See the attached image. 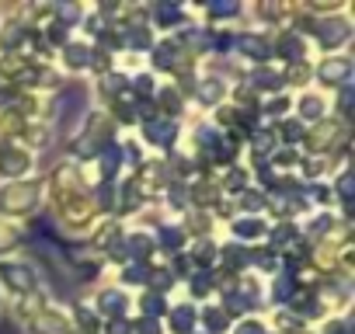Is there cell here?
Instances as JSON below:
<instances>
[{
	"label": "cell",
	"instance_id": "cell-36",
	"mask_svg": "<svg viewBox=\"0 0 355 334\" xmlns=\"http://www.w3.org/2000/svg\"><path fill=\"white\" fill-rule=\"evenodd\" d=\"M300 132H303V129H300L293 118H289V122H282V136H286V143H296V136H300Z\"/></svg>",
	"mask_w": 355,
	"mask_h": 334
},
{
	"label": "cell",
	"instance_id": "cell-19",
	"mask_svg": "<svg viewBox=\"0 0 355 334\" xmlns=\"http://www.w3.org/2000/svg\"><path fill=\"white\" fill-rule=\"evenodd\" d=\"M122 46H129V49H150V28L146 25H125L122 28Z\"/></svg>",
	"mask_w": 355,
	"mask_h": 334
},
{
	"label": "cell",
	"instance_id": "cell-27",
	"mask_svg": "<svg viewBox=\"0 0 355 334\" xmlns=\"http://www.w3.org/2000/svg\"><path fill=\"white\" fill-rule=\"evenodd\" d=\"M25 42V28H18V25H8V32H4V39H0V49L4 53H11L15 46H21Z\"/></svg>",
	"mask_w": 355,
	"mask_h": 334
},
{
	"label": "cell",
	"instance_id": "cell-7",
	"mask_svg": "<svg viewBox=\"0 0 355 334\" xmlns=\"http://www.w3.org/2000/svg\"><path fill=\"white\" fill-rule=\"evenodd\" d=\"M28 167H32V153L21 150V146H8L4 153H0V178H18L28 175Z\"/></svg>",
	"mask_w": 355,
	"mask_h": 334
},
{
	"label": "cell",
	"instance_id": "cell-31",
	"mask_svg": "<svg viewBox=\"0 0 355 334\" xmlns=\"http://www.w3.org/2000/svg\"><path fill=\"white\" fill-rule=\"evenodd\" d=\"M15 244H18V230H15V227H8V223H0V254L11 251Z\"/></svg>",
	"mask_w": 355,
	"mask_h": 334
},
{
	"label": "cell",
	"instance_id": "cell-21",
	"mask_svg": "<svg viewBox=\"0 0 355 334\" xmlns=\"http://www.w3.org/2000/svg\"><path fill=\"white\" fill-rule=\"evenodd\" d=\"M202 324H206V331H209V334H223V331L230 327V317H227V310H223V306H220V310H216V306H209V310L202 313Z\"/></svg>",
	"mask_w": 355,
	"mask_h": 334
},
{
	"label": "cell",
	"instance_id": "cell-15",
	"mask_svg": "<svg viewBox=\"0 0 355 334\" xmlns=\"http://www.w3.org/2000/svg\"><path fill=\"white\" fill-rule=\"evenodd\" d=\"M119 167H122V150H119V143L101 146V157H98V175H101V182H112V178L119 175Z\"/></svg>",
	"mask_w": 355,
	"mask_h": 334
},
{
	"label": "cell",
	"instance_id": "cell-11",
	"mask_svg": "<svg viewBox=\"0 0 355 334\" xmlns=\"http://www.w3.org/2000/svg\"><path fill=\"white\" fill-rule=\"evenodd\" d=\"M192 91H196V98H199L206 108H213V105H220V101L227 98V80H223V77H202Z\"/></svg>",
	"mask_w": 355,
	"mask_h": 334
},
{
	"label": "cell",
	"instance_id": "cell-22",
	"mask_svg": "<svg viewBox=\"0 0 355 334\" xmlns=\"http://www.w3.org/2000/svg\"><path fill=\"white\" fill-rule=\"evenodd\" d=\"M157 240H160L167 251H178V247H182V240H185V230L174 227V223H164V227L157 230Z\"/></svg>",
	"mask_w": 355,
	"mask_h": 334
},
{
	"label": "cell",
	"instance_id": "cell-18",
	"mask_svg": "<svg viewBox=\"0 0 355 334\" xmlns=\"http://www.w3.org/2000/svg\"><path fill=\"white\" fill-rule=\"evenodd\" d=\"M275 49H279V56L282 60H293V63H303V39H300V32H286L279 42H275Z\"/></svg>",
	"mask_w": 355,
	"mask_h": 334
},
{
	"label": "cell",
	"instance_id": "cell-8",
	"mask_svg": "<svg viewBox=\"0 0 355 334\" xmlns=\"http://www.w3.org/2000/svg\"><path fill=\"white\" fill-rule=\"evenodd\" d=\"M167 324H171V334H192L199 324V310L192 303H178L167 310Z\"/></svg>",
	"mask_w": 355,
	"mask_h": 334
},
{
	"label": "cell",
	"instance_id": "cell-35",
	"mask_svg": "<svg viewBox=\"0 0 355 334\" xmlns=\"http://www.w3.org/2000/svg\"><path fill=\"white\" fill-rule=\"evenodd\" d=\"M136 331H139V334H164L160 320H153V317H143V320L136 324Z\"/></svg>",
	"mask_w": 355,
	"mask_h": 334
},
{
	"label": "cell",
	"instance_id": "cell-20",
	"mask_svg": "<svg viewBox=\"0 0 355 334\" xmlns=\"http://www.w3.org/2000/svg\"><path fill=\"white\" fill-rule=\"evenodd\" d=\"M150 265L146 261H132L122 268V285H150Z\"/></svg>",
	"mask_w": 355,
	"mask_h": 334
},
{
	"label": "cell",
	"instance_id": "cell-25",
	"mask_svg": "<svg viewBox=\"0 0 355 334\" xmlns=\"http://www.w3.org/2000/svg\"><path fill=\"white\" fill-rule=\"evenodd\" d=\"M160 313H167V306H164V292H146L143 296V317H153V320H160Z\"/></svg>",
	"mask_w": 355,
	"mask_h": 334
},
{
	"label": "cell",
	"instance_id": "cell-24",
	"mask_svg": "<svg viewBox=\"0 0 355 334\" xmlns=\"http://www.w3.org/2000/svg\"><path fill=\"white\" fill-rule=\"evenodd\" d=\"M157 244H153V237L150 234H132L129 237V254L136 258V261H143V258H150V251H153Z\"/></svg>",
	"mask_w": 355,
	"mask_h": 334
},
{
	"label": "cell",
	"instance_id": "cell-30",
	"mask_svg": "<svg viewBox=\"0 0 355 334\" xmlns=\"http://www.w3.org/2000/svg\"><path fill=\"white\" fill-rule=\"evenodd\" d=\"M206 15H209L213 21H227V18H237V15H241V8H237V4H213Z\"/></svg>",
	"mask_w": 355,
	"mask_h": 334
},
{
	"label": "cell",
	"instance_id": "cell-12",
	"mask_svg": "<svg viewBox=\"0 0 355 334\" xmlns=\"http://www.w3.org/2000/svg\"><path fill=\"white\" fill-rule=\"evenodd\" d=\"M150 63H153L157 70H178V67H182V46H178L174 39H167V42L153 46Z\"/></svg>",
	"mask_w": 355,
	"mask_h": 334
},
{
	"label": "cell",
	"instance_id": "cell-6",
	"mask_svg": "<svg viewBox=\"0 0 355 334\" xmlns=\"http://www.w3.org/2000/svg\"><path fill=\"white\" fill-rule=\"evenodd\" d=\"M0 275H4L8 289H15V292H21V296L35 292V285H39L32 265H18V261H15V265H0Z\"/></svg>",
	"mask_w": 355,
	"mask_h": 334
},
{
	"label": "cell",
	"instance_id": "cell-17",
	"mask_svg": "<svg viewBox=\"0 0 355 334\" xmlns=\"http://www.w3.org/2000/svg\"><path fill=\"white\" fill-rule=\"evenodd\" d=\"M324 112H327V101H324L320 94H313V91L300 94V101H296V115H300V118L317 122V118H324Z\"/></svg>",
	"mask_w": 355,
	"mask_h": 334
},
{
	"label": "cell",
	"instance_id": "cell-23",
	"mask_svg": "<svg viewBox=\"0 0 355 334\" xmlns=\"http://www.w3.org/2000/svg\"><path fill=\"white\" fill-rule=\"evenodd\" d=\"M237 195H241V199H237V202H241V209H248V213H261V209L268 206L265 192H258V188H241Z\"/></svg>",
	"mask_w": 355,
	"mask_h": 334
},
{
	"label": "cell",
	"instance_id": "cell-9",
	"mask_svg": "<svg viewBox=\"0 0 355 334\" xmlns=\"http://www.w3.org/2000/svg\"><path fill=\"white\" fill-rule=\"evenodd\" d=\"M237 49H241L248 60H254V63H265V60L272 56V42H268L261 32H244V35H237Z\"/></svg>",
	"mask_w": 355,
	"mask_h": 334
},
{
	"label": "cell",
	"instance_id": "cell-5",
	"mask_svg": "<svg viewBox=\"0 0 355 334\" xmlns=\"http://www.w3.org/2000/svg\"><path fill=\"white\" fill-rule=\"evenodd\" d=\"M28 331H32V334H73V324H70L60 310L42 306V310L28 320Z\"/></svg>",
	"mask_w": 355,
	"mask_h": 334
},
{
	"label": "cell",
	"instance_id": "cell-3",
	"mask_svg": "<svg viewBox=\"0 0 355 334\" xmlns=\"http://www.w3.org/2000/svg\"><path fill=\"white\" fill-rule=\"evenodd\" d=\"M143 139L157 150H171L174 139H178V122L174 118H160V115H150L146 125H143Z\"/></svg>",
	"mask_w": 355,
	"mask_h": 334
},
{
	"label": "cell",
	"instance_id": "cell-2",
	"mask_svg": "<svg viewBox=\"0 0 355 334\" xmlns=\"http://www.w3.org/2000/svg\"><path fill=\"white\" fill-rule=\"evenodd\" d=\"M352 60L348 56H327L317 70H313V77L324 84V87H348V80H352Z\"/></svg>",
	"mask_w": 355,
	"mask_h": 334
},
{
	"label": "cell",
	"instance_id": "cell-29",
	"mask_svg": "<svg viewBox=\"0 0 355 334\" xmlns=\"http://www.w3.org/2000/svg\"><path fill=\"white\" fill-rule=\"evenodd\" d=\"M182 15H185L182 8H171V4H164V8L153 11V18H157L160 25H178V21H182Z\"/></svg>",
	"mask_w": 355,
	"mask_h": 334
},
{
	"label": "cell",
	"instance_id": "cell-37",
	"mask_svg": "<svg viewBox=\"0 0 355 334\" xmlns=\"http://www.w3.org/2000/svg\"><path fill=\"white\" fill-rule=\"evenodd\" d=\"M108 334H132V324L129 320H112L108 324Z\"/></svg>",
	"mask_w": 355,
	"mask_h": 334
},
{
	"label": "cell",
	"instance_id": "cell-34",
	"mask_svg": "<svg viewBox=\"0 0 355 334\" xmlns=\"http://www.w3.org/2000/svg\"><path fill=\"white\" fill-rule=\"evenodd\" d=\"M192 279H196V282H192V292H196V296H206V292L213 289V282H209L206 272H199V275H192Z\"/></svg>",
	"mask_w": 355,
	"mask_h": 334
},
{
	"label": "cell",
	"instance_id": "cell-1",
	"mask_svg": "<svg viewBox=\"0 0 355 334\" xmlns=\"http://www.w3.org/2000/svg\"><path fill=\"white\" fill-rule=\"evenodd\" d=\"M39 206V182H15L0 192V213L8 216H28Z\"/></svg>",
	"mask_w": 355,
	"mask_h": 334
},
{
	"label": "cell",
	"instance_id": "cell-4",
	"mask_svg": "<svg viewBox=\"0 0 355 334\" xmlns=\"http://www.w3.org/2000/svg\"><path fill=\"white\" fill-rule=\"evenodd\" d=\"M313 35H317V46L320 49H341L352 39V25L345 18H331V21H320L313 28Z\"/></svg>",
	"mask_w": 355,
	"mask_h": 334
},
{
	"label": "cell",
	"instance_id": "cell-32",
	"mask_svg": "<svg viewBox=\"0 0 355 334\" xmlns=\"http://www.w3.org/2000/svg\"><path fill=\"white\" fill-rule=\"evenodd\" d=\"M234 334H268V331H265V324H261V320L248 317V320H241V324L234 327Z\"/></svg>",
	"mask_w": 355,
	"mask_h": 334
},
{
	"label": "cell",
	"instance_id": "cell-26",
	"mask_svg": "<svg viewBox=\"0 0 355 334\" xmlns=\"http://www.w3.org/2000/svg\"><path fill=\"white\" fill-rule=\"evenodd\" d=\"M293 292H296L293 275H279V279H275V285H272V299H275V303H286Z\"/></svg>",
	"mask_w": 355,
	"mask_h": 334
},
{
	"label": "cell",
	"instance_id": "cell-16",
	"mask_svg": "<svg viewBox=\"0 0 355 334\" xmlns=\"http://www.w3.org/2000/svg\"><path fill=\"white\" fill-rule=\"evenodd\" d=\"M230 234H234L237 240H261V237L268 234V227H265L258 216H241V220L230 223Z\"/></svg>",
	"mask_w": 355,
	"mask_h": 334
},
{
	"label": "cell",
	"instance_id": "cell-10",
	"mask_svg": "<svg viewBox=\"0 0 355 334\" xmlns=\"http://www.w3.org/2000/svg\"><path fill=\"white\" fill-rule=\"evenodd\" d=\"M125 306H129V299H125L122 289H101L98 292V313H105L108 320H125Z\"/></svg>",
	"mask_w": 355,
	"mask_h": 334
},
{
	"label": "cell",
	"instance_id": "cell-38",
	"mask_svg": "<svg viewBox=\"0 0 355 334\" xmlns=\"http://www.w3.org/2000/svg\"><path fill=\"white\" fill-rule=\"evenodd\" d=\"M324 334H348V324H345V320H331V324L324 327Z\"/></svg>",
	"mask_w": 355,
	"mask_h": 334
},
{
	"label": "cell",
	"instance_id": "cell-14",
	"mask_svg": "<svg viewBox=\"0 0 355 334\" xmlns=\"http://www.w3.org/2000/svg\"><path fill=\"white\" fill-rule=\"evenodd\" d=\"M248 84L254 87V91H265V94H275V91H282V73L279 70H268V67H258V70H251L248 73Z\"/></svg>",
	"mask_w": 355,
	"mask_h": 334
},
{
	"label": "cell",
	"instance_id": "cell-28",
	"mask_svg": "<svg viewBox=\"0 0 355 334\" xmlns=\"http://www.w3.org/2000/svg\"><path fill=\"white\" fill-rule=\"evenodd\" d=\"M289 105H293L289 98L275 94V98H268V101H265V115H272V118H282V115L289 112Z\"/></svg>",
	"mask_w": 355,
	"mask_h": 334
},
{
	"label": "cell",
	"instance_id": "cell-33",
	"mask_svg": "<svg viewBox=\"0 0 355 334\" xmlns=\"http://www.w3.org/2000/svg\"><path fill=\"white\" fill-rule=\"evenodd\" d=\"M338 199H341V202L352 199V171H341V175H338Z\"/></svg>",
	"mask_w": 355,
	"mask_h": 334
},
{
	"label": "cell",
	"instance_id": "cell-13",
	"mask_svg": "<svg viewBox=\"0 0 355 334\" xmlns=\"http://www.w3.org/2000/svg\"><path fill=\"white\" fill-rule=\"evenodd\" d=\"M63 63H67V70H87L91 63H94V49L87 46V42H67L63 46Z\"/></svg>",
	"mask_w": 355,
	"mask_h": 334
}]
</instances>
